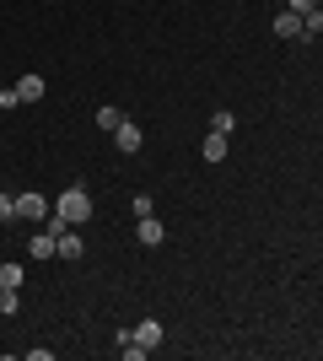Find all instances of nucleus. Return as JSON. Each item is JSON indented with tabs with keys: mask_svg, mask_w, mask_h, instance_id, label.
I'll use <instances>...</instances> for the list:
<instances>
[{
	"mask_svg": "<svg viewBox=\"0 0 323 361\" xmlns=\"http://www.w3.org/2000/svg\"><path fill=\"white\" fill-rule=\"evenodd\" d=\"M54 216H65L70 226H81V221H92V195L81 189V183H70L60 200H54Z\"/></svg>",
	"mask_w": 323,
	"mask_h": 361,
	"instance_id": "f257e3e1",
	"label": "nucleus"
},
{
	"mask_svg": "<svg viewBox=\"0 0 323 361\" xmlns=\"http://www.w3.org/2000/svg\"><path fill=\"white\" fill-rule=\"evenodd\" d=\"M129 340L146 345V350H156V345H162V318H140L135 329H129Z\"/></svg>",
	"mask_w": 323,
	"mask_h": 361,
	"instance_id": "f03ea898",
	"label": "nucleus"
},
{
	"mask_svg": "<svg viewBox=\"0 0 323 361\" xmlns=\"http://www.w3.org/2000/svg\"><path fill=\"white\" fill-rule=\"evenodd\" d=\"M135 238L146 243V248H162V243H167V226L156 221V216H140V226H135Z\"/></svg>",
	"mask_w": 323,
	"mask_h": 361,
	"instance_id": "7ed1b4c3",
	"label": "nucleus"
},
{
	"mask_svg": "<svg viewBox=\"0 0 323 361\" xmlns=\"http://www.w3.org/2000/svg\"><path fill=\"white\" fill-rule=\"evenodd\" d=\"M113 140H119V151H124V157H135V151H140V140H146V135H140V124L119 119V130H113Z\"/></svg>",
	"mask_w": 323,
	"mask_h": 361,
	"instance_id": "20e7f679",
	"label": "nucleus"
},
{
	"mask_svg": "<svg viewBox=\"0 0 323 361\" xmlns=\"http://www.w3.org/2000/svg\"><path fill=\"white\" fill-rule=\"evenodd\" d=\"M54 248H60V259H81V254H87V248H81V238H76V226L54 232Z\"/></svg>",
	"mask_w": 323,
	"mask_h": 361,
	"instance_id": "39448f33",
	"label": "nucleus"
},
{
	"mask_svg": "<svg viewBox=\"0 0 323 361\" xmlns=\"http://www.w3.org/2000/svg\"><path fill=\"white\" fill-rule=\"evenodd\" d=\"M16 216H27V221H44V216H49L44 195H16Z\"/></svg>",
	"mask_w": 323,
	"mask_h": 361,
	"instance_id": "423d86ee",
	"label": "nucleus"
},
{
	"mask_svg": "<svg viewBox=\"0 0 323 361\" xmlns=\"http://www.w3.org/2000/svg\"><path fill=\"white\" fill-rule=\"evenodd\" d=\"M44 92H49V81H44V75H22V81H16V97H22V103H38Z\"/></svg>",
	"mask_w": 323,
	"mask_h": 361,
	"instance_id": "0eeeda50",
	"label": "nucleus"
},
{
	"mask_svg": "<svg viewBox=\"0 0 323 361\" xmlns=\"http://www.w3.org/2000/svg\"><path fill=\"white\" fill-rule=\"evenodd\" d=\"M275 32H280V38H291V44H302V16H296V11H280L275 16Z\"/></svg>",
	"mask_w": 323,
	"mask_h": 361,
	"instance_id": "6e6552de",
	"label": "nucleus"
},
{
	"mask_svg": "<svg viewBox=\"0 0 323 361\" xmlns=\"http://www.w3.org/2000/svg\"><path fill=\"white\" fill-rule=\"evenodd\" d=\"M232 130H237L232 108H215V114H210V135H232Z\"/></svg>",
	"mask_w": 323,
	"mask_h": 361,
	"instance_id": "1a4fd4ad",
	"label": "nucleus"
},
{
	"mask_svg": "<svg viewBox=\"0 0 323 361\" xmlns=\"http://www.w3.org/2000/svg\"><path fill=\"white\" fill-rule=\"evenodd\" d=\"M54 254H60V248H54V232L44 226V232L32 238V259H54Z\"/></svg>",
	"mask_w": 323,
	"mask_h": 361,
	"instance_id": "9d476101",
	"label": "nucleus"
},
{
	"mask_svg": "<svg viewBox=\"0 0 323 361\" xmlns=\"http://www.w3.org/2000/svg\"><path fill=\"white\" fill-rule=\"evenodd\" d=\"M22 286V264H0V291H16Z\"/></svg>",
	"mask_w": 323,
	"mask_h": 361,
	"instance_id": "9b49d317",
	"label": "nucleus"
},
{
	"mask_svg": "<svg viewBox=\"0 0 323 361\" xmlns=\"http://www.w3.org/2000/svg\"><path fill=\"white\" fill-rule=\"evenodd\" d=\"M227 157V135H205V162H221Z\"/></svg>",
	"mask_w": 323,
	"mask_h": 361,
	"instance_id": "f8f14e48",
	"label": "nucleus"
},
{
	"mask_svg": "<svg viewBox=\"0 0 323 361\" xmlns=\"http://www.w3.org/2000/svg\"><path fill=\"white\" fill-rule=\"evenodd\" d=\"M97 130H119V108H97Z\"/></svg>",
	"mask_w": 323,
	"mask_h": 361,
	"instance_id": "ddd939ff",
	"label": "nucleus"
},
{
	"mask_svg": "<svg viewBox=\"0 0 323 361\" xmlns=\"http://www.w3.org/2000/svg\"><path fill=\"white\" fill-rule=\"evenodd\" d=\"M0 221H16V195H0Z\"/></svg>",
	"mask_w": 323,
	"mask_h": 361,
	"instance_id": "4468645a",
	"label": "nucleus"
},
{
	"mask_svg": "<svg viewBox=\"0 0 323 361\" xmlns=\"http://www.w3.org/2000/svg\"><path fill=\"white\" fill-rule=\"evenodd\" d=\"M22 97H16V87H0V108H16Z\"/></svg>",
	"mask_w": 323,
	"mask_h": 361,
	"instance_id": "2eb2a0df",
	"label": "nucleus"
},
{
	"mask_svg": "<svg viewBox=\"0 0 323 361\" xmlns=\"http://www.w3.org/2000/svg\"><path fill=\"white\" fill-rule=\"evenodd\" d=\"M291 11H296V16H308V11H318V0H291Z\"/></svg>",
	"mask_w": 323,
	"mask_h": 361,
	"instance_id": "dca6fc26",
	"label": "nucleus"
}]
</instances>
